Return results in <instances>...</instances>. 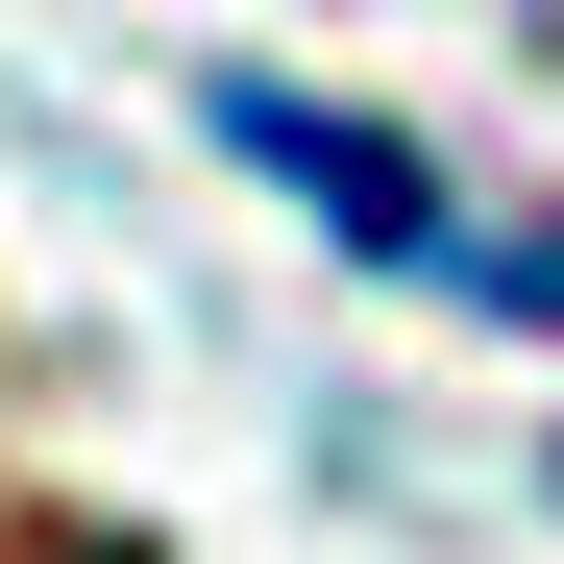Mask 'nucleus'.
Here are the masks:
<instances>
[{
  "mask_svg": "<svg viewBox=\"0 0 564 564\" xmlns=\"http://www.w3.org/2000/svg\"><path fill=\"white\" fill-rule=\"evenodd\" d=\"M221 148H246L295 221H344L368 270H466V197H442L393 123H344V99H270V74H246V99H221Z\"/></svg>",
  "mask_w": 564,
  "mask_h": 564,
  "instance_id": "obj_1",
  "label": "nucleus"
}]
</instances>
